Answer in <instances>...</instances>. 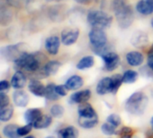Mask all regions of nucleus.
I'll return each mask as SVG.
<instances>
[{"label": "nucleus", "mask_w": 153, "mask_h": 138, "mask_svg": "<svg viewBox=\"0 0 153 138\" xmlns=\"http://www.w3.org/2000/svg\"><path fill=\"white\" fill-rule=\"evenodd\" d=\"M25 138H36L35 136H33V135H26Z\"/></svg>", "instance_id": "49530a36"}, {"label": "nucleus", "mask_w": 153, "mask_h": 138, "mask_svg": "<svg viewBox=\"0 0 153 138\" xmlns=\"http://www.w3.org/2000/svg\"><path fill=\"white\" fill-rule=\"evenodd\" d=\"M18 128L19 126L17 125H14V124L7 125L3 128V134L7 138H19L21 136L18 134Z\"/></svg>", "instance_id": "bb28decb"}, {"label": "nucleus", "mask_w": 153, "mask_h": 138, "mask_svg": "<svg viewBox=\"0 0 153 138\" xmlns=\"http://www.w3.org/2000/svg\"><path fill=\"white\" fill-rule=\"evenodd\" d=\"M115 128H116L115 126H114L113 125H111L107 122L103 124L101 126V130L104 133V134H105V135H114V134H117Z\"/></svg>", "instance_id": "72a5a7b5"}, {"label": "nucleus", "mask_w": 153, "mask_h": 138, "mask_svg": "<svg viewBox=\"0 0 153 138\" xmlns=\"http://www.w3.org/2000/svg\"><path fill=\"white\" fill-rule=\"evenodd\" d=\"M11 86V82H9L7 80H2L0 81V91H7V90H9Z\"/></svg>", "instance_id": "ea45409f"}, {"label": "nucleus", "mask_w": 153, "mask_h": 138, "mask_svg": "<svg viewBox=\"0 0 153 138\" xmlns=\"http://www.w3.org/2000/svg\"><path fill=\"white\" fill-rule=\"evenodd\" d=\"M150 125H151V128L153 129V116H152L151 119H150Z\"/></svg>", "instance_id": "a18cd8bd"}, {"label": "nucleus", "mask_w": 153, "mask_h": 138, "mask_svg": "<svg viewBox=\"0 0 153 138\" xmlns=\"http://www.w3.org/2000/svg\"><path fill=\"white\" fill-rule=\"evenodd\" d=\"M88 39H89L91 49L101 48L108 44L107 34L105 32L104 28L92 27V29L88 34Z\"/></svg>", "instance_id": "39448f33"}, {"label": "nucleus", "mask_w": 153, "mask_h": 138, "mask_svg": "<svg viewBox=\"0 0 153 138\" xmlns=\"http://www.w3.org/2000/svg\"><path fill=\"white\" fill-rule=\"evenodd\" d=\"M44 98L50 101H56L59 99L61 97L56 92V85L54 83H49L46 86L45 90V95Z\"/></svg>", "instance_id": "a878e982"}, {"label": "nucleus", "mask_w": 153, "mask_h": 138, "mask_svg": "<svg viewBox=\"0 0 153 138\" xmlns=\"http://www.w3.org/2000/svg\"><path fill=\"white\" fill-rule=\"evenodd\" d=\"M148 53H153V43H152L151 46L149 47V50Z\"/></svg>", "instance_id": "c03bdc74"}, {"label": "nucleus", "mask_w": 153, "mask_h": 138, "mask_svg": "<svg viewBox=\"0 0 153 138\" xmlns=\"http://www.w3.org/2000/svg\"><path fill=\"white\" fill-rule=\"evenodd\" d=\"M51 1H54V0H46V2H51Z\"/></svg>", "instance_id": "8fccbe9b"}, {"label": "nucleus", "mask_w": 153, "mask_h": 138, "mask_svg": "<svg viewBox=\"0 0 153 138\" xmlns=\"http://www.w3.org/2000/svg\"><path fill=\"white\" fill-rule=\"evenodd\" d=\"M150 25H151V26H152V28H153V17L151 18V21H150Z\"/></svg>", "instance_id": "de8ad7c7"}, {"label": "nucleus", "mask_w": 153, "mask_h": 138, "mask_svg": "<svg viewBox=\"0 0 153 138\" xmlns=\"http://www.w3.org/2000/svg\"><path fill=\"white\" fill-rule=\"evenodd\" d=\"M149 104L147 95L142 91H136L132 93L125 101V110L134 116H140L144 114Z\"/></svg>", "instance_id": "7ed1b4c3"}, {"label": "nucleus", "mask_w": 153, "mask_h": 138, "mask_svg": "<svg viewBox=\"0 0 153 138\" xmlns=\"http://www.w3.org/2000/svg\"><path fill=\"white\" fill-rule=\"evenodd\" d=\"M42 112L40 108H36V107H33V108H29L25 112V120L27 124H32L33 125L42 116Z\"/></svg>", "instance_id": "5701e85b"}, {"label": "nucleus", "mask_w": 153, "mask_h": 138, "mask_svg": "<svg viewBox=\"0 0 153 138\" xmlns=\"http://www.w3.org/2000/svg\"><path fill=\"white\" fill-rule=\"evenodd\" d=\"M104 61V69L106 72H114L120 64V56L113 51H109L101 56Z\"/></svg>", "instance_id": "1a4fd4ad"}, {"label": "nucleus", "mask_w": 153, "mask_h": 138, "mask_svg": "<svg viewBox=\"0 0 153 138\" xmlns=\"http://www.w3.org/2000/svg\"><path fill=\"white\" fill-rule=\"evenodd\" d=\"M96 91L98 95H106L112 92V78L105 77L101 79L96 88Z\"/></svg>", "instance_id": "aec40b11"}, {"label": "nucleus", "mask_w": 153, "mask_h": 138, "mask_svg": "<svg viewBox=\"0 0 153 138\" xmlns=\"http://www.w3.org/2000/svg\"><path fill=\"white\" fill-rule=\"evenodd\" d=\"M61 40L57 35H51L46 38L44 43V47L46 51L52 56H55L59 53V47H60Z\"/></svg>", "instance_id": "9b49d317"}, {"label": "nucleus", "mask_w": 153, "mask_h": 138, "mask_svg": "<svg viewBox=\"0 0 153 138\" xmlns=\"http://www.w3.org/2000/svg\"><path fill=\"white\" fill-rule=\"evenodd\" d=\"M79 124L82 128L91 129L98 124V116L91 118H79Z\"/></svg>", "instance_id": "7c9ffc66"}, {"label": "nucleus", "mask_w": 153, "mask_h": 138, "mask_svg": "<svg viewBox=\"0 0 153 138\" xmlns=\"http://www.w3.org/2000/svg\"><path fill=\"white\" fill-rule=\"evenodd\" d=\"M79 29L76 27H66L61 31L60 40L65 46H70L74 44L79 39Z\"/></svg>", "instance_id": "6e6552de"}, {"label": "nucleus", "mask_w": 153, "mask_h": 138, "mask_svg": "<svg viewBox=\"0 0 153 138\" xmlns=\"http://www.w3.org/2000/svg\"><path fill=\"white\" fill-rule=\"evenodd\" d=\"M60 66H61V62L57 60H51L47 61L44 65H42V67L39 71L36 72L35 79H38V78L43 79L49 76L55 75L58 72Z\"/></svg>", "instance_id": "0eeeda50"}, {"label": "nucleus", "mask_w": 153, "mask_h": 138, "mask_svg": "<svg viewBox=\"0 0 153 138\" xmlns=\"http://www.w3.org/2000/svg\"><path fill=\"white\" fill-rule=\"evenodd\" d=\"M64 107L61 106V105H59V104H55V105H53L51 107V109H50V113H51V115L53 116V117H57V118H59V117H61L62 116H63V114H64Z\"/></svg>", "instance_id": "473e14b6"}, {"label": "nucleus", "mask_w": 153, "mask_h": 138, "mask_svg": "<svg viewBox=\"0 0 153 138\" xmlns=\"http://www.w3.org/2000/svg\"><path fill=\"white\" fill-rule=\"evenodd\" d=\"M28 90L29 91L39 98L44 97L45 95V90H46V86H44L40 81H38L37 79H33L32 80L29 84H28Z\"/></svg>", "instance_id": "a211bd4d"}, {"label": "nucleus", "mask_w": 153, "mask_h": 138, "mask_svg": "<svg viewBox=\"0 0 153 138\" xmlns=\"http://www.w3.org/2000/svg\"><path fill=\"white\" fill-rule=\"evenodd\" d=\"M91 98L90 90H83L79 91H76L71 94L69 97V101L71 104H82L88 102Z\"/></svg>", "instance_id": "f8f14e48"}, {"label": "nucleus", "mask_w": 153, "mask_h": 138, "mask_svg": "<svg viewBox=\"0 0 153 138\" xmlns=\"http://www.w3.org/2000/svg\"><path fill=\"white\" fill-rule=\"evenodd\" d=\"M13 101L16 107H25L29 103V96L26 91L23 90H16L13 93Z\"/></svg>", "instance_id": "6ab92c4d"}, {"label": "nucleus", "mask_w": 153, "mask_h": 138, "mask_svg": "<svg viewBox=\"0 0 153 138\" xmlns=\"http://www.w3.org/2000/svg\"><path fill=\"white\" fill-rule=\"evenodd\" d=\"M6 3L11 7H19L23 0H5Z\"/></svg>", "instance_id": "79ce46f5"}, {"label": "nucleus", "mask_w": 153, "mask_h": 138, "mask_svg": "<svg viewBox=\"0 0 153 138\" xmlns=\"http://www.w3.org/2000/svg\"><path fill=\"white\" fill-rule=\"evenodd\" d=\"M106 122L109 123V124H111V125H113L115 127H118L122 124V119H121V117H120L119 115L114 113V114H111V115H109L107 116Z\"/></svg>", "instance_id": "f704fd0d"}, {"label": "nucleus", "mask_w": 153, "mask_h": 138, "mask_svg": "<svg viewBox=\"0 0 153 138\" xmlns=\"http://www.w3.org/2000/svg\"><path fill=\"white\" fill-rule=\"evenodd\" d=\"M45 138H57V137H55V136H47Z\"/></svg>", "instance_id": "09e8293b"}, {"label": "nucleus", "mask_w": 153, "mask_h": 138, "mask_svg": "<svg viewBox=\"0 0 153 138\" xmlns=\"http://www.w3.org/2000/svg\"><path fill=\"white\" fill-rule=\"evenodd\" d=\"M147 66L149 67V69L151 72H153V53H148Z\"/></svg>", "instance_id": "a19ab883"}, {"label": "nucleus", "mask_w": 153, "mask_h": 138, "mask_svg": "<svg viewBox=\"0 0 153 138\" xmlns=\"http://www.w3.org/2000/svg\"><path fill=\"white\" fill-rule=\"evenodd\" d=\"M79 130L75 126L68 125L58 131V138H78Z\"/></svg>", "instance_id": "b1692460"}, {"label": "nucleus", "mask_w": 153, "mask_h": 138, "mask_svg": "<svg viewBox=\"0 0 153 138\" xmlns=\"http://www.w3.org/2000/svg\"><path fill=\"white\" fill-rule=\"evenodd\" d=\"M78 115L79 118H91L98 116L95 108L88 102L79 104L78 108Z\"/></svg>", "instance_id": "4468645a"}, {"label": "nucleus", "mask_w": 153, "mask_h": 138, "mask_svg": "<svg viewBox=\"0 0 153 138\" xmlns=\"http://www.w3.org/2000/svg\"><path fill=\"white\" fill-rule=\"evenodd\" d=\"M111 9L120 28L128 29L134 21V10L126 0H112Z\"/></svg>", "instance_id": "f257e3e1"}, {"label": "nucleus", "mask_w": 153, "mask_h": 138, "mask_svg": "<svg viewBox=\"0 0 153 138\" xmlns=\"http://www.w3.org/2000/svg\"><path fill=\"white\" fill-rule=\"evenodd\" d=\"M111 78H112V92L111 93L115 95L118 92V90H119L120 87L122 86V84L123 83V75H121V74H114Z\"/></svg>", "instance_id": "2f4dec72"}, {"label": "nucleus", "mask_w": 153, "mask_h": 138, "mask_svg": "<svg viewBox=\"0 0 153 138\" xmlns=\"http://www.w3.org/2000/svg\"><path fill=\"white\" fill-rule=\"evenodd\" d=\"M135 10L142 16L153 14V0H139L136 4Z\"/></svg>", "instance_id": "2eb2a0df"}, {"label": "nucleus", "mask_w": 153, "mask_h": 138, "mask_svg": "<svg viewBox=\"0 0 153 138\" xmlns=\"http://www.w3.org/2000/svg\"><path fill=\"white\" fill-rule=\"evenodd\" d=\"M125 59H126L127 63L132 67H139L144 61V57L142 53L137 51H128L125 55Z\"/></svg>", "instance_id": "dca6fc26"}, {"label": "nucleus", "mask_w": 153, "mask_h": 138, "mask_svg": "<svg viewBox=\"0 0 153 138\" xmlns=\"http://www.w3.org/2000/svg\"><path fill=\"white\" fill-rule=\"evenodd\" d=\"M68 88L66 85H56V92L60 97H65L68 94Z\"/></svg>", "instance_id": "58836bf2"}, {"label": "nucleus", "mask_w": 153, "mask_h": 138, "mask_svg": "<svg viewBox=\"0 0 153 138\" xmlns=\"http://www.w3.org/2000/svg\"><path fill=\"white\" fill-rule=\"evenodd\" d=\"M9 104H10V100H9L8 96L5 92L1 91L0 92V107L7 106Z\"/></svg>", "instance_id": "4c0bfd02"}, {"label": "nucleus", "mask_w": 153, "mask_h": 138, "mask_svg": "<svg viewBox=\"0 0 153 138\" xmlns=\"http://www.w3.org/2000/svg\"><path fill=\"white\" fill-rule=\"evenodd\" d=\"M67 7L64 5L58 4L51 6L47 10V16L52 22L59 23L66 18Z\"/></svg>", "instance_id": "9d476101"}, {"label": "nucleus", "mask_w": 153, "mask_h": 138, "mask_svg": "<svg viewBox=\"0 0 153 138\" xmlns=\"http://www.w3.org/2000/svg\"><path fill=\"white\" fill-rule=\"evenodd\" d=\"M14 115V108L11 104L0 107V120L2 122L9 121Z\"/></svg>", "instance_id": "cd10ccee"}, {"label": "nucleus", "mask_w": 153, "mask_h": 138, "mask_svg": "<svg viewBox=\"0 0 153 138\" xmlns=\"http://www.w3.org/2000/svg\"><path fill=\"white\" fill-rule=\"evenodd\" d=\"M65 85L68 90H76L82 88L84 85V80L79 75H72L66 81Z\"/></svg>", "instance_id": "4be33fe9"}, {"label": "nucleus", "mask_w": 153, "mask_h": 138, "mask_svg": "<svg viewBox=\"0 0 153 138\" xmlns=\"http://www.w3.org/2000/svg\"><path fill=\"white\" fill-rule=\"evenodd\" d=\"M33 125L32 124H26L25 125L19 127L18 128V134L20 136H26L29 134V133H31L32 129H33Z\"/></svg>", "instance_id": "e433bc0d"}, {"label": "nucleus", "mask_w": 153, "mask_h": 138, "mask_svg": "<svg viewBox=\"0 0 153 138\" xmlns=\"http://www.w3.org/2000/svg\"><path fill=\"white\" fill-rule=\"evenodd\" d=\"M75 1L80 5H89L94 1V0H75Z\"/></svg>", "instance_id": "37998d69"}, {"label": "nucleus", "mask_w": 153, "mask_h": 138, "mask_svg": "<svg viewBox=\"0 0 153 138\" xmlns=\"http://www.w3.org/2000/svg\"><path fill=\"white\" fill-rule=\"evenodd\" d=\"M11 86L16 90H22L27 82L25 74L22 71H16L11 78Z\"/></svg>", "instance_id": "f3484780"}, {"label": "nucleus", "mask_w": 153, "mask_h": 138, "mask_svg": "<svg viewBox=\"0 0 153 138\" xmlns=\"http://www.w3.org/2000/svg\"><path fill=\"white\" fill-rule=\"evenodd\" d=\"M13 12L6 5H2L0 7V25L2 26L9 25L13 21Z\"/></svg>", "instance_id": "412c9836"}, {"label": "nucleus", "mask_w": 153, "mask_h": 138, "mask_svg": "<svg viewBox=\"0 0 153 138\" xmlns=\"http://www.w3.org/2000/svg\"><path fill=\"white\" fill-rule=\"evenodd\" d=\"M139 78V73L133 70H127L123 74V81L125 84H132Z\"/></svg>", "instance_id": "c756f323"}, {"label": "nucleus", "mask_w": 153, "mask_h": 138, "mask_svg": "<svg viewBox=\"0 0 153 138\" xmlns=\"http://www.w3.org/2000/svg\"><path fill=\"white\" fill-rule=\"evenodd\" d=\"M117 134L120 135V138H132L133 129L128 126H123L117 132Z\"/></svg>", "instance_id": "c9c22d12"}, {"label": "nucleus", "mask_w": 153, "mask_h": 138, "mask_svg": "<svg viewBox=\"0 0 153 138\" xmlns=\"http://www.w3.org/2000/svg\"><path fill=\"white\" fill-rule=\"evenodd\" d=\"M52 123V118L49 115H42L33 125L35 129H45L48 128Z\"/></svg>", "instance_id": "c85d7f7f"}, {"label": "nucleus", "mask_w": 153, "mask_h": 138, "mask_svg": "<svg viewBox=\"0 0 153 138\" xmlns=\"http://www.w3.org/2000/svg\"><path fill=\"white\" fill-rule=\"evenodd\" d=\"M24 43H16L6 45L0 48V54L8 61H15L26 50L23 46Z\"/></svg>", "instance_id": "423d86ee"}, {"label": "nucleus", "mask_w": 153, "mask_h": 138, "mask_svg": "<svg viewBox=\"0 0 153 138\" xmlns=\"http://www.w3.org/2000/svg\"><path fill=\"white\" fill-rule=\"evenodd\" d=\"M88 23L92 27L109 28L113 23V16L103 10L92 9L87 15Z\"/></svg>", "instance_id": "20e7f679"}, {"label": "nucleus", "mask_w": 153, "mask_h": 138, "mask_svg": "<svg viewBox=\"0 0 153 138\" xmlns=\"http://www.w3.org/2000/svg\"><path fill=\"white\" fill-rule=\"evenodd\" d=\"M95 64V58L92 55H87L82 57L76 65V68L79 71H85L90 69Z\"/></svg>", "instance_id": "393cba45"}, {"label": "nucleus", "mask_w": 153, "mask_h": 138, "mask_svg": "<svg viewBox=\"0 0 153 138\" xmlns=\"http://www.w3.org/2000/svg\"><path fill=\"white\" fill-rule=\"evenodd\" d=\"M42 59L44 57L40 52H28L24 51L15 61L16 69L25 70L28 72H36L42 67Z\"/></svg>", "instance_id": "f03ea898"}, {"label": "nucleus", "mask_w": 153, "mask_h": 138, "mask_svg": "<svg viewBox=\"0 0 153 138\" xmlns=\"http://www.w3.org/2000/svg\"><path fill=\"white\" fill-rule=\"evenodd\" d=\"M149 43V36L143 31H135L131 37V43L137 48H142Z\"/></svg>", "instance_id": "ddd939ff"}]
</instances>
